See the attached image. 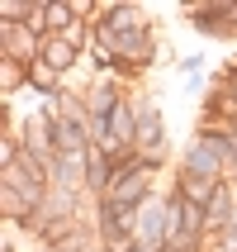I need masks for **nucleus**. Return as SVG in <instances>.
Segmentation results:
<instances>
[{
    "instance_id": "1",
    "label": "nucleus",
    "mask_w": 237,
    "mask_h": 252,
    "mask_svg": "<svg viewBox=\"0 0 237 252\" xmlns=\"http://www.w3.org/2000/svg\"><path fill=\"white\" fill-rule=\"evenodd\" d=\"M147 181H152V171L147 167H124V171H114V181H109V205H128V210H138V205H147Z\"/></svg>"
},
{
    "instance_id": "2",
    "label": "nucleus",
    "mask_w": 237,
    "mask_h": 252,
    "mask_svg": "<svg viewBox=\"0 0 237 252\" xmlns=\"http://www.w3.org/2000/svg\"><path fill=\"white\" fill-rule=\"evenodd\" d=\"M185 167H190V176H204V181H213V176L223 171V157L213 153L209 143H199V148H190V153H185Z\"/></svg>"
},
{
    "instance_id": "3",
    "label": "nucleus",
    "mask_w": 237,
    "mask_h": 252,
    "mask_svg": "<svg viewBox=\"0 0 237 252\" xmlns=\"http://www.w3.org/2000/svg\"><path fill=\"white\" fill-rule=\"evenodd\" d=\"M161 224H166V219H161V210H157V205H142V210H138V243H142V248H157Z\"/></svg>"
},
{
    "instance_id": "4",
    "label": "nucleus",
    "mask_w": 237,
    "mask_h": 252,
    "mask_svg": "<svg viewBox=\"0 0 237 252\" xmlns=\"http://www.w3.org/2000/svg\"><path fill=\"white\" fill-rule=\"evenodd\" d=\"M71 57H76V43H71V38H48V43H43V62H48L53 71L71 67Z\"/></svg>"
},
{
    "instance_id": "5",
    "label": "nucleus",
    "mask_w": 237,
    "mask_h": 252,
    "mask_svg": "<svg viewBox=\"0 0 237 252\" xmlns=\"http://www.w3.org/2000/svg\"><path fill=\"white\" fill-rule=\"evenodd\" d=\"M109 138H105V148H119V143H128L133 138V114L124 110V105H114V114H109Z\"/></svg>"
},
{
    "instance_id": "6",
    "label": "nucleus",
    "mask_w": 237,
    "mask_h": 252,
    "mask_svg": "<svg viewBox=\"0 0 237 252\" xmlns=\"http://www.w3.org/2000/svg\"><path fill=\"white\" fill-rule=\"evenodd\" d=\"M233 214H228V190H213V200H209V210H204V224L209 228H218V224H228Z\"/></svg>"
},
{
    "instance_id": "7",
    "label": "nucleus",
    "mask_w": 237,
    "mask_h": 252,
    "mask_svg": "<svg viewBox=\"0 0 237 252\" xmlns=\"http://www.w3.org/2000/svg\"><path fill=\"white\" fill-rule=\"evenodd\" d=\"M181 200H190V205L213 200V195H209V181H204V176H185V181H181Z\"/></svg>"
},
{
    "instance_id": "8",
    "label": "nucleus",
    "mask_w": 237,
    "mask_h": 252,
    "mask_svg": "<svg viewBox=\"0 0 237 252\" xmlns=\"http://www.w3.org/2000/svg\"><path fill=\"white\" fill-rule=\"evenodd\" d=\"M43 19L53 29H67L71 24V5H43Z\"/></svg>"
},
{
    "instance_id": "9",
    "label": "nucleus",
    "mask_w": 237,
    "mask_h": 252,
    "mask_svg": "<svg viewBox=\"0 0 237 252\" xmlns=\"http://www.w3.org/2000/svg\"><path fill=\"white\" fill-rule=\"evenodd\" d=\"M28 76H33V81H38V86H53V76H57V71L48 67L43 57H33V67H28Z\"/></svg>"
},
{
    "instance_id": "10",
    "label": "nucleus",
    "mask_w": 237,
    "mask_h": 252,
    "mask_svg": "<svg viewBox=\"0 0 237 252\" xmlns=\"http://www.w3.org/2000/svg\"><path fill=\"white\" fill-rule=\"evenodd\" d=\"M142 138H147V143L161 138V119H157V114H147V119H142Z\"/></svg>"
},
{
    "instance_id": "11",
    "label": "nucleus",
    "mask_w": 237,
    "mask_h": 252,
    "mask_svg": "<svg viewBox=\"0 0 237 252\" xmlns=\"http://www.w3.org/2000/svg\"><path fill=\"white\" fill-rule=\"evenodd\" d=\"M128 252H157V248H142V243H138V248H128Z\"/></svg>"
}]
</instances>
